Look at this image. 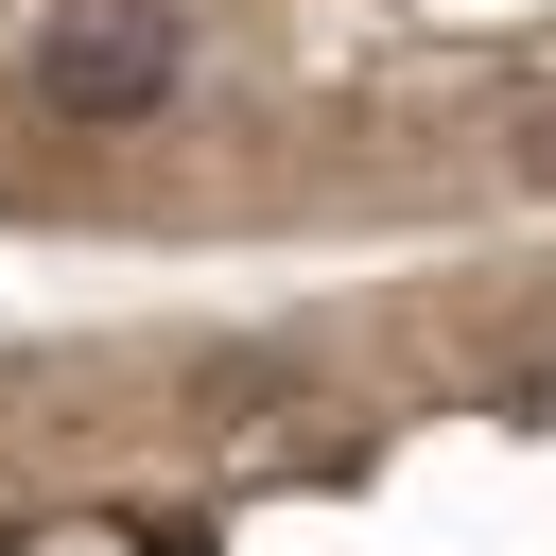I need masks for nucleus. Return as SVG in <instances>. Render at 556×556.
Instances as JSON below:
<instances>
[{"instance_id": "nucleus-1", "label": "nucleus", "mask_w": 556, "mask_h": 556, "mask_svg": "<svg viewBox=\"0 0 556 556\" xmlns=\"http://www.w3.org/2000/svg\"><path fill=\"white\" fill-rule=\"evenodd\" d=\"M174 70H191L174 0H70V17L35 35V104H52V122H156Z\"/></svg>"}]
</instances>
